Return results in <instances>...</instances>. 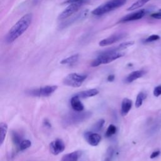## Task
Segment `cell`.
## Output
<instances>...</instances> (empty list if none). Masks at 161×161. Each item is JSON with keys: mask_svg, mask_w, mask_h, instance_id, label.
<instances>
[{"mask_svg": "<svg viewBox=\"0 0 161 161\" xmlns=\"http://www.w3.org/2000/svg\"><path fill=\"white\" fill-rule=\"evenodd\" d=\"M32 21V14H26L16 23L9 30L6 37L7 43H12L20 37L30 25Z\"/></svg>", "mask_w": 161, "mask_h": 161, "instance_id": "6da1fadb", "label": "cell"}, {"mask_svg": "<svg viewBox=\"0 0 161 161\" xmlns=\"http://www.w3.org/2000/svg\"><path fill=\"white\" fill-rule=\"evenodd\" d=\"M124 55L123 53L120 52H116L113 49L107 50L102 52L98 57L92 62L91 66L92 67H97L101 64L110 63Z\"/></svg>", "mask_w": 161, "mask_h": 161, "instance_id": "7a4b0ae2", "label": "cell"}, {"mask_svg": "<svg viewBox=\"0 0 161 161\" xmlns=\"http://www.w3.org/2000/svg\"><path fill=\"white\" fill-rule=\"evenodd\" d=\"M126 3L127 0H110L96 8L92 11V14L98 16L102 15L113 10L123 6Z\"/></svg>", "mask_w": 161, "mask_h": 161, "instance_id": "3957f363", "label": "cell"}, {"mask_svg": "<svg viewBox=\"0 0 161 161\" xmlns=\"http://www.w3.org/2000/svg\"><path fill=\"white\" fill-rule=\"evenodd\" d=\"M91 115L90 112H81L70 113L66 115L62 120L63 125L67 127L72 125L81 123L83 121L88 119Z\"/></svg>", "mask_w": 161, "mask_h": 161, "instance_id": "277c9868", "label": "cell"}, {"mask_svg": "<svg viewBox=\"0 0 161 161\" xmlns=\"http://www.w3.org/2000/svg\"><path fill=\"white\" fill-rule=\"evenodd\" d=\"M87 78L86 75L79 74L77 73H71L68 74L64 79L63 83L64 85L71 86L72 88H78L82 85V84Z\"/></svg>", "mask_w": 161, "mask_h": 161, "instance_id": "5b68a950", "label": "cell"}, {"mask_svg": "<svg viewBox=\"0 0 161 161\" xmlns=\"http://www.w3.org/2000/svg\"><path fill=\"white\" fill-rule=\"evenodd\" d=\"M57 89V86H46L42 88L29 90L27 93L35 97H48L52 95Z\"/></svg>", "mask_w": 161, "mask_h": 161, "instance_id": "8992f818", "label": "cell"}, {"mask_svg": "<svg viewBox=\"0 0 161 161\" xmlns=\"http://www.w3.org/2000/svg\"><path fill=\"white\" fill-rule=\"evenodd\" d=\"M83 2L82 0V1L77 3L70 4V5L69 6H67L66 8L59 15L58 19L60 20H63L64 19L69 18L71 15L75 13L80 8V6L83 5Z\"/></svg>", "mask_w": 161, "mask_h": 161, "instance_id": "52a82bcc", "label": "cell"}, {"mask_svg": "<svg viewBox=\"0 0 161 161\" xmlns=\"http://www.w3.org/2000/svg\"><path fill=\"white\" fill-rule=\"evenodd\" d=\"M127 36L125 32H118V33L112 35L108 38H104L101 40L99 43V45L102 47H104L106 46L112 45L116 42H117L120 40H122Z\"/></svg>", "mask_w": 161, "mask_h": 161, "instance_id": "ba28073f", "label": "cell"}, {"mask_svg": "<svg viewBox=\"0 0 161 161\" xmlns=\"http://www.w3.org/2000/svg\"><path fill=\"white\" fill-rule=\"evenodd\" d=\"M65 150V144L61 139H57L50 144V150L52 154L57 155Z\"/></svg>", "mask_w": 161, "mask_h": 161, "instance_id": "9c48e42d", "label": "cell"}, {"mask_svg": "<svg viewBox=\"0 0 161 161\" xmlns=\"http://www.w3.org/2000/svg\"><path fill=\"white\" fill-rule=\"evenodd\" d=\"M84 139L92 146H97L102 140V137L98 134L92 132H86L84 134Z\"/></svg>", "mask_w": 161, "mask_h": 161, "instance_id": "30bf717a", "label": "cell"}, {"mask_svg": "<svg viewBox=\"0 0 161 161\" xmlns=\"http://www.w3.org/2000/svg\"><path fill=\"white\" fill-rule=\"evenodd\" d=\"M146 13V10H141L138 11L134 12V13L127 15L125 17H124L120 20V22H128L130 21H134V20H137L142 18L145 15Z\"/></svg>", "mask_w": 161, "mask_h": 161, "instance_id": "8fae6325", "label": "cell"}, {"mask_svg": "<svg viewBox=\"0 0 161 161\" xmlns=\"http://www.w3.org/2000/svg\"><path fill=\"white\" fill-rule=\"evenodd\" d=\"M132 107V101L128 98H124L122 103L121 114L122 116H126L130 111Z\"/></svg>", "mask_w": 161, "mask_h": 161, "instance_id": "7c38bea8", "label": "cell"}, {"mask_svg": "<svg viewBox=\"0 0 161 161\" xmlns=\"http://www.w3.org/2000/svg\"><path fill=\"white\" fill-rule=\"evenodd\" d=\"M71 105L72 109L76 111H82L84 110V105L80 102V98L76 95L72 97L71 99Z\"/></svg>", "mask_w": 161, "mask_h": 161, "instance_id": "4fadbf2b", "label": "cell"}, {"mask_svg": "<svg viewBox=\"0 0 161 161\" xmlns=\"http://www.w3.org/2000/svg\"><path fill=\"white\" fill-rule=\"evenodd\" d=\"M144 74L145 71L143 70H139L132 72L126 78L125 82L127 83H131L132 82H134V80L142 77Z\"/></svg>", "mask_w": 161, "mask_h": 161, "instance_id": "5bb4252c", "label": "cell"}, {"mask_svg": "<svg viewBox=\"0 0 161 161\" xmlns=\"http://www.w3.org/2000/svg\"><path fill=\"white\" fill-rule=\"evenodd\" d=\"M98 93H99V91L97 89H91V90H88L79 92L76 95L78 96L79 98L84 99V98L92 97V96L97 95Z\"/></svg>", "mask_w": 161, "mask_h": 161, "instance_id": "9a60e30c", "label": "cell"}, {"mask_svg": "<svg viewBox=\"0 0 161 161\" xmlns=\"http://www.w3.org/2000/svg\"><path fill=\"white\" fill-rule=\"evenodd\" d=\"M80 155H81V152L79 150L72 152L64 155L61 161H78Z\"/></svg>", "mask_w": 161, "mask_h": 161, "instance_id": "2e32d148", "label": "cell"}, {"mask_svg": "<svg viewBox=\"0 0 161 161\" xmlns=\"http://www.w3.org/2000/svg\"><path fill=\"white\" fill-rule=\"evenodd\" d=\"M8 132V125L6 123H1L0 124V144L1 146L5 141Z\"/></svg>", "mask_w": 161, "mask_h": 161, "instance_id": "e0dca14e", "label": "cell"}, {"mask_svg": "<svg viewBox=\"0 0 161 161\" xmlns=\"http://www.w3.org/2000/svg\"><path fill=\"white\" fill-rule=\"evenodd\" d=\"M150 0H137V1L135 2L134 4H132V5L127 9V10L133 11V10H137L143 6L144 5H146V4Z\"/></svg>", "mask_w": 161, "mask_h": 161, "instance_id": "ac0fdd59", "label": "cell"}, {"mask_svg": "<svg viewBox=\"0 0 161 161\" xmlns=\"http://www.w3.org/2000/svg\"><path fill=\"white\" fill-rule=\"evenodd\" d=\"M79 54H74L72 55L69 57H67L62 60L60 61V64H72L74 63H76L78 61L79 59Z\"/></svg>", "mask_w": 161, "mask_h": 161, "instance_id": "d6986e66", "label": "cell"}, {"mask_svg": "<svg viewBox=\"0 0 161 161\" xmlns=\"http://www.w3.org/2000/svg\"><path fill=\"white\" fill-rule=\"evenodd\" d=\"M147 98V94L144 92H140L136 96V102H135V106L136 108H140L142 105L144 101Z\"/></svg>", "mask_w": 161, "mask_h": 161, "instance_id": "ffe728a7", "label": "cell"}, {"mask_svg": "<svg viewBox=\"0 0 161 161\" xmlns=\"http://www.w3.org/2000/svg\"><path fill=\"white\" fill-rule=\"evenodd\" d=\"M11 139L12 141H13V144L16 146L18 147L20 146V143L22 142V136L20 135L18 133L15 131H12L11 132Z\"/></svg>", "mask_w": 161, "mask_h": 161, "instance_id": "44dd1931", "label": "cell"}, {"mask_svg": "<svg viewBox=\"0 0 161 161\" xmlns=\"http://www.w3.org/2000/svg\"><path fill=\"white\" fill-rule=\"evenodd\" d=\"M134 43L135 42L134 41H128V42H123L122 43H121L120 45H119L118 47H115L114 49L116 52H120V51L126 49L129 47L133 46L134 44Z\"/></svg>", "mask_w": 161, "mask_h": 161, "instance_id": "7402d4cb", "label": "cell"}, {"mask_svg": "<svg viewBox=\"0 0 161 161\" xmlns=\"http://www.w3.org/2000/svg\"><path fill=\"white\" fill-rule=\"evenodd\" d=\"M104 123H105V121L103 119H101L98 120L97 122H96L93 126L92 127V130L94 132H99L102 129L103 127Z\"/></svg>", "mask_w": 161, "mask_h": 161, "instance_id": "603a6c76", "label": "cell"}, {"mask_svg": "<svg viewBox=\"0 0 161 161\" xmlns=\"http://www.w3.org/2000/svg\"><path fill=\"white\" fill-rule=\"evenodd\" d=\"M32 146V142L29 140H23L20 143V146H18V148L20 150H24L27 148L30 147Z\"/></svg>", "mask_w": 161, "mask_h": 161, "instance_id": "cb8c5ba5", "label": "cell"}, {"mask_svg": "<svg viewBox=\"0 0 161 161\" xmlns=\"http://www.w3.org/2000/svg\"><path fill=\"white\" fill-rule=\"evenodd\" d=\"M116 127L114 125H110L108 127V129L106 132L105 136L106 137H110L112 135H113L116 134Z\"/></svg>", "mask_w": 161, "mask_h": 161, "instance_id": "d4e9b609", "label": "cell"}, {"mask_svg": "<svg viewBox=\"0 0 161 161\" xmlns=\"http://www.w3.org/2000/svg\"><path fill=\"white\" fill-rule=\"evenodd\" d=\"M160 39V37L158 35H152L149 36L146 40V42H152L154 41H156V40H158Z\"/></svg>", "mask_w": 161, "mask_h": 161, "instance_id": "484cf974", "label": "cell"}, {"mask_svg": "<svg viewBox=\"0 0 161 161\" xmlns=\"http://www.w3.org/2000/svg\"><path fill=\"white\" fill-rule=\"evenodd\" d=\"M153 94L155 96V97H159L161 95V86H157L155 88V89L153 92Z\"/></svg>", "mask_w": 161, "mask_h": 161, "instance_id": "4316f807", "label": "cell"}, {"mask_svg": "<svg viewBox=\"0 0 161 161\" xmlns=\"http://www.w3.org/2000/svg\"><path fill=\"white\" fill-rule=\"evenodd\" d=\"M150 17L155 18V19L161 20V9H160L158 12H156V13H152L150 15Z\"/></svg>", "mask_w": 161, "mask_h": 161, "instance_id": "83f0119b", "label": "cell"}, {"mask_svg": "<svg viewBox=\"0 0 161 161\" xmlns=\"http://www.w3.org/2000/svg\"><path fill=\"white\" fill-rule=\"evenodd\" d=\"M160 154V152L159 150H157V151H155L154 152H152L150 156V159H154L155 158H157V157L159 156Z\"/></svg>", "mask_w": 161, "mask_h": 161, "instance_id": "f1b7e54d", "label": "cell"}, {"mask_svg": "<svg viewBox=\"0 0 161 161\" xmlns=\"http://www.w3.org/2000/svg\"><path fill=\"white\" fill-rule=\"evenodd\" d=\"M115 76H114L113 74H111V75L108 76V77L107 79H108V81H109V82H113V80H115Z\"/></svg>", "mask_w": 161, "mask_h": 161, "instance_id": "f546056e", "label": "cell"}, {"mask_svg": "<svg viewBox=\"0 0 161 161\" xmlns=\"http://www.w3.org/2000/svg\"><path fill=\"white\" fill-rule=\"evenodd\" d=\"M82 1V0H67V1L66 2V3L68 4H71V3H77L79 1Z\"/></svg>", "mask_w": 161, "mask_h": 161, "instance_id": "4dcf8cb0", "label": "cell"}]
</instances>
